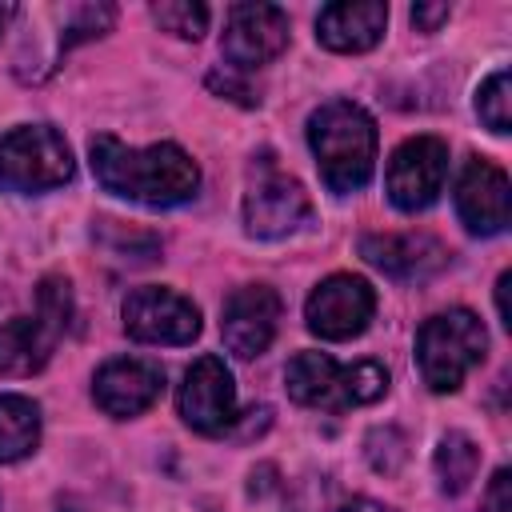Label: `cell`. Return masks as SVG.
<instances>
[{
	"label": "cell",
	"instance_id": "cell-1",
	"mask_svg": "<svg viewBox=\"0 0 512 512\" xmlns=\"http://www.w3.org/2000/svg\"><path fill=\"white\" fill-rule=\"evenodd\" d=\"M88 156H92L96 180L108 192L136 200V204H148V208L184 204L200 188L196 160L180 144H168V140L152 144V148H128L124 140L100 132V136H92Z\"/></svg>",
	"mask_w": 512,
	"mask_h": 512
},
{
	"label": "cell",
	"instance_id": "cell-2",
	"mask_svg": "<svg viewBox=\"0 0 512 512\" xmlns=\"http://www.w3.org/2000/svg\"><path fill=\"white\" fill-rule=\"evenodd\" d=\"M308 144L332 192H356L376 172V124L352 100H328L308 116Z\"/></svg>",
	"mask_w": 512,
	"mask_h": 512
},
{
	"label": "cell",
	"instance_id": "cell-3",
	"mask_svg": "<svg viewBox=\"0 0 512 512\" xmlns=\"http://www.w3.org/2000/svg\"><path fill=\"white\" fill-rule=\"evenodd\" d=\"M288 396L308 408H360L372 404L388 392V368L376 360H356V364H336L328 352H296L284 372Z\"/></svg>",
	"mask_w": 512,
	"mask_h": 512
},
{
	"label": "cell",
	"instance_id": "cell-4",
	"mask_svg": "<svg viewBox=\"0 0 512 512\" xmlns=\"http://www.w3.org/2000/svg\"><path fill=\"white\" fill-rule=\"evenodd\" d=\"M488 332L476 312L448 308L420 324L416 332V364L432 392H456L464 376L484 360Z\"/></svg>",
	"mask_w": 512,
	"mask_h": 512
},
{
	"label": "cell",
	"instance_id": "cell-5",
	"mask_svg": "<svg viewBox=\"0 0 512 512\" xmlns=\"http://www.w3.org/2000/svg\"><path fill=\"white\" fill-rule=\"evenodd\" d=\"M72 148L52 124H24L0 140V188L48 192L72 180Z\"/></svg>",
	"mask_w": 512,
	"mask_h": 512
},
{
	"label": "cell",
	"instance_id": "cell-6",
	"mask_svg": "<svg viewBox=\"0 0 512 512\" xmlns=\"http://www.w3.org/2000/svg\"><path fill=\"white\" fill-rule=\"evenodd\" d=\"M312 204L308 192L296 176L280 172V164L264 152L248 168V188H244V228L256 240H280L296 232L308 220Z\"/></svg>",
	"mask_w": 512,
	"mask_h": 512
},
{
	"label": "cell",
	"instance_id": "cell-7",
	"mask_svg": "<svg viewBox=\"0 0 512 512\" xmlns=\"http://www.w3.org/2000/svg\"><path fill=\"white\" fill-rule=\"evenodd\" d=\"M120 316L124 332L140 344H192L200 336V308L172 288H132Z\"/></svg>",
	"mask_w": 512,
	"mask_h": 512
},
{
	"label": "cell",
	"instance_id": "cell-8",
	"mask_svg": "<svg viewBox=\"0 0 512 512\" xmlns=\"http://www.w3.org/2000/svg\"><path fill=\"white\" fill-rule=\"evenodd\" d=\"M376 312V292L364 276L352 272H336L328 280L316 284V292L304 304V320L308 332L320 340H352L368 328Z\"/></svg>",
	"mask_w": 512,
	"mask_h": 512
},
{
	"label": "cell",
	"instance_id": "cell-9",
	"mask_svg": "<svg viewBox=\"0 0 512 512\" xmlns=\"http://www.w3.org/2000/svg\"><path fill=\"white\" fill-rule=\"evenodd\" d=\"M448 176V144L440 136H412L388 160V200L400 212L428 208Z\"/></svg>",
	"mask_w": 512,
	"mask_h": 512
},
{
	"label": "cell",
	"instance_id": "cell-10",
	"mask_svg": "<svg viewBox=\"0 0 512 512\" xmlns=\"http://www.w3.org/2000/svg\"><path fill=\"white\" fill-rule=\"evenodd\" d=\"M288 48V12L276 4H232L220 52L236 72H252Z\"/></svg>",
	"mask_w": 512,
	"mask_h": 512
},
{
	"label": "cell",
	"instance_id": "cell-11",
	"mask_svg": "<svg viewBox=\"0 0 512 512\" xmlns=\"http://www.w3.org/2000/svg\"><path fill=\"white\" fill-rule=\"evenodd\" d=\"M176 408H180L184 424L204 432V436L228 432L236 424V384H232V372L224 368L220 356H200L184 372V384L176 392Z\"/></svg>",
	"mask_w": 512,
	"mask_h": 512
},
{
	"label": "cell",
	"instance_id": "cell-12",
	"mask_svg": "<svg viewBox=\"0 0 512 512\" xmlns=\"http://www.w3.org/2000/svg\"><path fill=\"white\" fill-rule=\"evenodd\" d=\"M280 324V296L268 284H244L224 300V320H220V336L228 344L232 356L252 360L260 356Z\"/></svg>",
	"mask_w": 512,
	"mask_h": 512
},
{
	"label": "cell",
	"instance_id": "cell-13",
	"mask_svg": "<svg viewBox=\"0 0 512 512\" xmlns=\"http://www.w3.org/2000/svg\"><path fill=\"white\" fill-rule=\"evenodd\" d=\"M360 256L392 280H428L448 264V248L428 232H368Z\"/></svg>",
	"mask_w": 512,
	"mask_h": 512
},
{
	"label": "cell",
	"instance_id": "cell-14",
	"mask_svg": "<svg viewBox=\"0 0 512 512\" xmlns=\"http://www.w3.org/2000/svg\"><path fill=\"white\" fill-rule=\"evenodd\" d=\"M456 212L468 232L496 236L508 228V176L492 160H468L456 180Z\"/></svg>",
	"mask_w": 512,
	"mask_h": 512
},
{
	"label": "cell",
	"instance_id": "cell-15",
	"mask_svg": "<svg viewBox=\"0 0 512 512\" xmlns=\"http://www.w3.org/2000/svg\"><path fill=\"white\" fill-rule=\"evenodd\" d=\"M164 388V372L152 364V360H140V356H120V360H108L96 380H92V400L116 416V420H128V416H140L144 408L156 404Z\"/></svg>",
	"mask_w": 512,
	"mask_h": 512
},
{
	"label": "cell",
	"instance_id": "cell-16",
	"mask_svg": "<svg viewBox=\"0 0 512 512\" xmlns=\"http://www.w3.org/2000/svg\"><path fill=\"white\" fill-rule=\"evenodd\" d=\"M388 24V8L380 0H344L324 4L316 16V40L332 52H368Z\"/></svg>",
	"mask_w": 512,
	"mask_h": 512
},
{
	"label": "cell",
	"instance_id": "cell-17",
	"mask_svg": "<svg viewBox=\"0 0 512 512\" xmlns=\"http://www.w3.org/2000/svg\"><path fill=\"white\" fill-rule=\"evenodd\" d=\"M56 332L40 316H12L0 324V376H32L48 364Z\"/></svg>",
	"mask_w": 512,
	"mask_h": 512
},
{
	"label": "cell",
	"instance_id": "cell-18",
	"mask_svg": "<svg viewBox=\"0 0 512 512\" xmlns=\"http://www.w3.org/2000/svg\"><path fill=\"white\" fill-rule=\"evenodd\" d=\"M40 444V408L28 396H0V464L24 460Z\"/></svg>",
	"mask_w": 512,
	"mask_h": 512
},
{
	"label": "cell",
	"instance_id": "cell-19",
	"mask_svg": "<svg viewBox=\"0 0 512 512\" xmlns=\"http://www.w3.org/2000/svg\"><path fill=\"white\" fill-rule=\"evenodd\" d=\"M436 480L444 492H464L468 480L476 476V464H480V448L464 436V432H448L436 448Z\"/></svg>",
	"mask_w": 512,
	"mask_h": 512
},
{
	"label": "cell",
	"instance_id": "cell-20",
	"mask_svg": "<svg viewBox=\"0 0 512 512\" xmlns=\"http://www.w3.org/2000/svg\"><path fill=\"white\" fill-rule=\"evenodd\" d=\"M476 112H480V120H484L496 136H504V132L512 128V80H508V68L492 72V76L480 84V92H476Z\"/></svg>",
	"mask_w": 512,
	"mask_h": 512
},
{
	"label": "cell",
	"instance_id": "cell-21",
	"mask_svg": "<svg viewBox=\"0 0 512 512\" xmlns=\"http://www.w3.org/2000/svg\"><path fill=\"white\" fill-rule=\"evenodd\" d=\"M156 24L180 40H200L208 32V8L196 4V0H164L152 8Z\"/></svg>",
	"mask_w": 512,
	"mask_h": 512
},
{
	"label": "cell",
	"instance_id": "cell-22",
	"mask_svg": "<svg viewBox=\"0 0 512 512\" xmlns=\"http://www.w3.org/2000/svg\"><path fill=\"white\" fill-rule=\"evenodd\" d=\"M36 316L56 332L64 336V328L72 324V288L64 276H44L40 288H36Z\"/></svg>",
	"mask_w": 512,
	"mask_h": 512
},
{
	"label": "cell",
	"instance_id": "cell-23",
	"mask_svg": "<svg viewBox=\"0 0 512 512\" xmlns=\"http://www.w3.org/2000/svg\"><path fill=\"white\" fill-rule=\"evenodd\" d=\"M112 20H116V8H112V4H76V8H68L60 48L68 52L72 44H80V40H92V36L108 32V28H112Z\"/></svg>",
	"mask_w": 512,
	"mask_h": 512
},
{
	"label": "cell",
	"instance_id": "cell-24",
	"mask_svg": "<svg viewBox=\"0 0 512 512\" xmlns=\"http://www.w3.org/2000/svg\"><path fill=\"white\" fill-rule=\"evenodd\" d=\"M364 452H368V464L384 476L400 472V464L408 460V440L396 432V428H372L368 440H364Z\"/></svg>",
	"mask_w": 512,
	"mask_h": 512
},
{
	"label": "cell",
	"instance_id": "cell-25",
	"mask_svg": "<svg viewBox=\"0 0 512 512\" xmlns=\"http://www.w3.org/2000/svg\"><path fill=\"white\" fill-rule=\"evenodd\" d=\"M208 88H212V92H220V96H228V100H240V104H248V108L260 100L244 80H236V72H232V68H228V72H220V68H216V72H208Z\"/></svg>",
	"mask_w": 512,
	"mask_h": 512
},
{
	"label": "cell",
	"instance_id": "cell-26",
	"mask_svg": "<svg viewBox=\"0 0 512 512\" xmlns=\"http://www.w3.org/2000/svg\"><path fill=\"white\" fill-rule=\"evenodd\" d=\"M484 512H512V472L496 468L484 492Z\"/></svg>",
	"mask_w": 512,
	"mask_h": 512
},
{
	"label": "cell",
	"instance_id": "cell-27",
	"mask_svg": "<svg viewBox=\"0 0 512 512\" xmlns=\"http://www.w3.org/2000/svg\"><path fill=\"white\" fill-rule=\"evenodd\" d=\"M444 20H448V4H416L412 8V24L420 32H436Z\"/></svg>",
	"mask_w": 512,
	"mask_h": 512
},
{
	"label": "cell",
	"instance_id": "cell-28",
	"mask_svg": "<svg viewBox=\"0 0 512 512\" xmlns=\"http://www.w3.org/2000/svg\"><path fill=\"white\" fill-rule=\"evenodd\" d=\"M508 284H512V272H500V280H496V312H500V324H512V316H508Z\"/></svg>",
	"mask_w": 512,
	"mask_h": 512
},
{
	"label": "cell",
	"instance_id": "cell-29",
	"mask_svg": "<svg viewBox=\"0 0 512 512\" xmlns=\"http://www.w3.org/2000/svg\"><path fill=\"white\" fill-rule=\"evenodd\" d=\"M340 512H388L384 504H376V500H364V496H356V500H348Z\"/></svg>",
	"mask_w": 512,
	"mask_h": 512
},
{
	"label": "cell",
	"instance_id": "cell-30",
	"mask_svg": "<svg viewBox=\"0 0 512 512\" xmlns=\"http://www.w3.org/2000/svg\"><path fill=\"white\" fill-rule=\"evenodd\" d=\"M12 16H16V8H12V4H0V36H4V28H8Z\"/></svg>",
	"mask_w": 512,
	"mask_h": 512
}]
</instances>
